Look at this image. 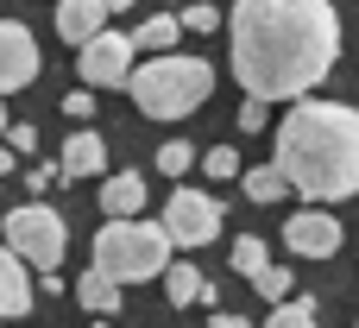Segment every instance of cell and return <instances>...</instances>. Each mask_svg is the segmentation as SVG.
<instances>
[{"instance_id":"cell-5","label":"cell","mask_w":359,"mask_h":328,"mask_svg":"<svg viewBox=\"0 0 359 328\" xmlns=\"http://www.w3.org/2000/svg\"><path fill=\"white\" fill-rule=\"evenodd\" d=\"M6 247H13L25 265L57 272V265H63V253H69V221H63L44 196H32V202H19V209L6 215Z\"/></svg>"},{"instance_id":"cell-27","label":"cell","mask_w":359,"mask_h":328,"mask_svg":"<svg viewBox=\"0 0 359 328\" xmlns=\"http://www.w3.org/2000/svg\"><path fill=\"white\" fill-rule=\"evenodd\" d=\"M6 145H13V152H38V126L13 120V126H6Z\"/></svg>"},{"instance_id":"cell-6","label":"cell","mask_w":359,"mask_h":328,"mask_svg":"<svg viewBox=\"0 0 359 328\" xmlns=\"http://www.w3.org/2000/svg\"><path fill=\"white\" fill-rule=\"evenodd\" d=\"M221 221H227V209H221V196H208V190H177V196L164 202V234H170V247H208V240L221 234Z\"/></svg>"},{"instance_id":"cell-26","label":"cell","mask_w":359,"mask_h":328,"mask_svg":"<svg viewBox=\"0 0 359 328\" xmlns=\"http://www.w3.org/2000/svg\"><path fill=\"white\" fill-rule=\"evenodd\" d=\"M265 107H271V101L246 95V107H240V133H265Z\"/></svg>"},{"instance_id":"cell-19","label":"cell","mask_w":359,"mask_h":328,"mask_svg":"<svg viewBox=\"0 0 359 328\" xmlns=\"http://www.w3.org/2000/svg\"><path fill=\"white\" fill-rule=\"evenodd\" d=\"M246 284H252V291H259V297H265V303H284V297H290V291H297V278H290V272H284V265H265V272H252V278H246Z\"/></svg>"},{"instance_id":"cell-9","label":"cell","mask_w":359,"mask_h":328,"mask_svg":"<svg viewBox=\"0 0 359 328\" xmlns=\"http://www.w3.org/2000/svg\"><path fill=\"white\" fill-rule=\"evenodd\" d=\"M38 70H44V57H38V38H32L19 19H0V95H13V88H32V82H38Z\"/></svg>"},{"instance_id":"cell-13","label":"cell","mask_w":359,"mask_h":328,"mask_svg":"<svg viewBox=\"0 0 359 328\" xmlns=\"http://www.w3.org/2000/svg\"><path fill=\"white\" fill-rule=\"evenodd\" d=\"M57 164H63V177H95V171H107V145H101V133H69Z\"/></svg>"},{"instance_id":"cell-11","label":"cell","mask_w":359,"mask_h":328,"mask_svg":"<svg viewBox=\"0 0 359 328\" xmlns=\"http://www.w3.org/2000/svg\"><path fill=\"white\" fill-rule=\"evenodd\" d=\"M57 32L69 44H88L95 32H107V0H57Z\"/></svg>"},{"instance_id":"cell-15","label":"cell","mask_w":359,"mask_h":328,"mask_svg":"<svg viewBox=\"0 0 359 328\" xmlns=\"http://www.w3.org/2000/svg\"><path fill=\"white\" fill-rule=\"evenodd\" d=\"M202 284H208V278H202L189 259H183V265L170 259V265H164V297H170V310H189V303H202Z\"/></svg>"},{"instance_id":"cell-8","label":"cell","mask_w":359,"mask_h":328,"mask_svg":"<svg viewBox=\"0 0 359 328\" xmlns=\"http://www.w3.org/2000/svg\"><path fill=\"white\" fill-rule=\"evenodd\" d=\"M284 247L303 253V259H334L341 253V221L328 202H303L290 221H284Z\"/></svg>"},{"instance_id":"cell-25","label":"cell","mask_w":359,"mask_h":328,"mask_svg":"<svg viewBox=\"0 0 359 328\" xmlns=\"http://www.w3.org/2000/svg\"><path fill=\"white\" fill-rule=\"evenodd\" d=\"M63 114H69V120H95V88L82 82L76 95H63Z\"/></svg>"},{"instance_id":"cell-22","label":"cell","mask_w":359,"mask_h":328,"mask_svg":"<svg viewBox=\"0 0 359 328\" xmlns=\"http://www.w3.org/2000/svg\"><path fill=\"white\" fill-rule=\"evenodd\" d=\"M202 171L221 183V177H240L246 164H240V152H233V145H215V152H202Z\"/></svg>"},{"instance_id":"cell-28","label":"cell","mask_w":359,"mask_h":328,"mask_svg":"<svg viewBox=\"0 0 359 328\" xmlns=\"http://www.w3.org/2000/svg\"><path fill=\"white\" fill-rule=\"evenodd\" d=\"M208 328H252V322H246V316H215Z\"/></svg>"},{"instance_id":"cell-3","label":"cell","mask_w":359,"mask_h":328,"mask_svg":"<svg viewBox=\"0 0 359 328\" xmlns=\"http://www.w3.org/2000/svg\"><path fill=\"white\" fill-rule=\"evenodd\" d=\"M126 88H133V107H139L145 120H183V114H196V107L215 95V63L177 57V51H151V57L126 76Z\"/></svg>"},{"instance_id":"cell-18","label":"cell","mask_w":359,"mask_h":328,"mask_svg":"<svg viewBox=\"0 0 359 328\" xmlns=\"http://www.w3.org/2000/svg\"><path fill=\"white\" fill-rule=\"evenodd\" d=\"M265 328H322V310H316V297H284V303H271V316H265Z\"/></svg>"},{"instance_id":"cell-30","label":"cell","mask_w":359,"mask_h":328,"mask_svg":"<svg viewBox=\"0 0 359 328\" xmlns=\"http://www.w3.org/2000/svg\"><path fill=\"white\" fill-rule=\"evenodd\" d=\"M126 6H133V0H107V13H126Z\"/></svg>"},{"instance_id":"cell-32","label":"cell","mask_w":359,"mask_h":328,"mask_svg":"<svg viewBox=\"0 0 359 328\" xmlns=\"http://www.w3.org/2000/svg\"><path fill=\"white\" fill-rule=\"evenodd\" d=\"M88 328H120V322H88Z\"/></svg>"},{"instance_id":"cell-20","label":"cell","mask_w":359,"mask_h":328,"mask_svg":"<svg viewBox=\"0 0 359 328\" xmlns=\"http://www.w3.org/2000/svg\"><path fill=\"white\" fill-rule=\"evenodd\" d=\"M265 265H271L265 240H259V234H240V240H233V272H246V278H252V272H265Z\"/></svg>"},{"instance_id":"cell-14","label":"cell","mask_w":359,"mask_h":328,"mask_svg":"<svg viewBox=\"0 0 359 328\" xmlns=\"http://www.w3.org/2000/svg\"><path fill=\"white\" fill-rule=\"evenodd\" d=\"M101 215H145V177L139 171H114L101 183Z\"/></svg>"},{"instance_id":"cell-31","label":"cell","mask_w":359,"mask_h":328,"mask_svg":"<svg viewBox=\"0 0 359 328\" xmlns=\"http://www.w3.org/2000/svg\"><path fill=\"white\" fill-rule=\"evenodd\" d=\"M6 126H13V120H6V107H0V139H6Z\"/></svg>"},{"instance_id":"cell-21","label":"cell","mask_w":359,"mask_h":328,"mask_svg":"<svg viewBox=\"0 0 359 328\" xmlns=\"http://www.w3.org/2000/svg\"><path fill=\"white\" fill-rule=\"evenodd\" d=\"M189 164H196V145H189V139H164V145H158V171H164V177H183Z\"/></svg>"},{"instance_id":"cell-4","label":"cell","mask_w":359,"mask_h":328,"mask_svg":"<svg viewBox=\"0 0 359 328\" xmlns=\"http://www.w3.org/2000/svg\"><path fill=\"white\" fill-rule=\"evenodd\" d=\"M95 265L120 284H151L170 265V234L164 221H139V215H107V228L95 234Z\"/></svg>"},{"instance_id":"cell-12","label":"cell","mask_w":359,"mask_h":328,"mask_svg":"<svg viewBox=\"0 0 359 328\" xmlns=\"http://www.w3.org/2000/svg\"><path fill=\"white\" fill-rule=\"evenodd\" d=\"M120 297H126V284H120V278H107L101 265H88V272L76 278V303H82L88 316H114V310H120Z\"/></svg>"},{"instance_id":"cell-24","label":"cell","mask_w":359,"mask_h":328,"mask_svg":"<svg viewBox=\"0 0 359 328\" xmlns=\"http://www.w3.org/2000/svg\"><path fill=\"white\" fill-rule=\"evenodd\" d=\"M57 183H69L63 164H32V171H25V190H32V196H44V190H57Z\"/></svg>"},{"instance_id":"cell-33","label":"cell","mask_w":359,"mask_h":328,"mask_svg":"<svg viewBox=\"0 0 359 328\" xmlns=\"http://www.w3.org/2000/svg\"><path fill=\"white\" fill-rule=\"evenodd\" d=\"M353 328H359V322H353Z\"/></svg>"},{"instance_id":"cell-23","label":"cell","mask_w":359,"mask_h":328,"mask_svg":"<svg viewBox=\"0 0 359 328\" xmlns=\"http://www.w3.org/2000/svg\"><path fill=\"white\" fill-rule=\"evenodd\" d=\"M177 19H183V32H202V38H208V32H215V25H221V13H215V6H208V0H196V6H183V13H177Z\"/></svg>"},{"instance_id":"cell-2","label":"cell","mask_w":359,"mask_h":328,"mask_svg":"<svg viewBox=\"0 0 359 328\" xmlns=\"http://www.w3.org/2000/svg\"><path fill=\"white\" fill-rule=\"evenodd\" d=\"M278 171L303 202H347L359 196V114L347 101H297L278 120Z\"/></svg>"},{"instance_id":"cell-1","label":"cell","mask_w":359,"mask_h":328,"mask_svg":"<svg viewBox=\"0 0 359 328\" xmlns=\"http://www.w3.org/2000/svg\"><path fill=\"white\" fill-rule=\"evenodd\" d=\"M233 76L259 101H303L341 63L334 0H233Z\"/></svg>"},{"instance_id":"cell-16","label":"cell","mask_w":359,"mask_h":328,"mask_svg":"<svg viewBox=\"0 0 359 328\" xmlns=\"http://www.w3.org/2000/svg\"><path fill=\"white\" fill-rule=\"evenodd\" d=\"M177 38H183V19H170V13H158V19H139V32H133V44L151 57V51H177Z\"/></svg>"},{"instance_id":"cell-17","label":"cell","mask_w":359,"mask_h":328,"mask_svg":"<svg viewBox=\"0 0 359 328\" xmlns=\"http://www.w3.org/2000/svg\"><path fill=\"white\" fill-rule=\"evenodd\" d=\"M246 196H252L259 209H265V202H284V196H290V177L278 171V158H271V164H252V171H246Z\"/></svg>"},{"instance_id":"cell-7","label":"cell","mask_w":359,"mask_h":328,"mask_svg":"<svg viewBox=\"0 0 359 328\" xmlns=\"http://www.w3.org/2000/svg\"><path fill=\"white\" fill-rule=\"evenodd\" d=\"M82 57H76V70H82V82L88 88H126V76H133V57H139V44H133V32H95L88 44H76Z\"/></svg>"},{"instance_id":"cell-10","label":"cell","mask_w":359,"mask_h":328,"mask_svg":"<svg viewBox=\"0 0 359 328\" xmlns=\"http://www.w3.org/2000/svg\"><path fill=\"white\" fill-rule=\"evenodd\" d=\"M32 310V272L13 247H0V322H19Z\"/></svg>"},{"instance_id":"cell-29","label":"cell","mask_w":359,"mask_h":328,"mask_svg":"<svg viewBox=\"0 0 359 328\" xmlns=\"http://www.w3.org/2000/svg\"><path fill=\"white\" fill-rule=\"evenodd\" d=\"M13 158H19V152H13V145H6V139H0V177H6V171H13Z\"/></svg>"}]
</instances>
